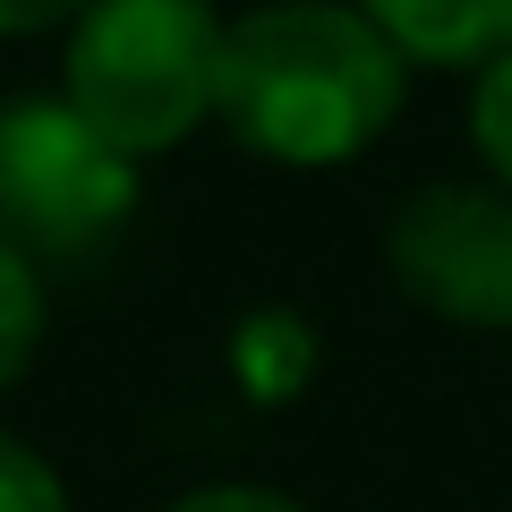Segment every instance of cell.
Instances as JSON below:
<instances>
[{
    "label": "cell",
    "instance_id": "obj_4",
    "mask_svg": "<svg viewBox=\"0 0 512 512\" xmlns=\"http://www.w3.org/2000/svg\"><path fill=\"white\" fill-rule=\"evenodd\" d=\"M393 282L444 325H512V188L436 180L384 231Z\"/></svg>",
    "mask_w": 512,
    "mask_h": 512
},
{
    "label": "cell",
    "instance_id": "obj_1",
    "mask_svg": "<svg viewBox=\"0 0 512 512\" xmlns=\"http://www.w3.org/2000/svg\"><path fill=\"white\" fill-rule=\"evenodd\" d=\"M410 60L350 0H265L222 35L214 111L265 163H342L376 146L402 111Z\"/></svg>",
    "mask_w": 512,
    "mask_h": 512
},
{
    "label": "cell",
    "instance_id": "obj_2",
    "mask_svg": "<svg viewBox=\"0 0 512 512\" xmlns=\"http://www.w3.org/2000/svg\"><path fill=\"white\" fill-rule=\"evenodd\" d=\"M222 35L231 26H222L214 0H94L69 26L60 103L146 163L214 111Z\"/></svg>",
    "mask_w": 512,
    "mask_h": 512
},
{
    "label": "cell",
    "instance_id": "obj_5",
    "mask_svg": "<svg viewBox=\"0 0 512 512\" xmlns=\"http://www.w3.org/2000/svg\"><path fill=\"white\" fill-rule=\"evenodd\" d=\"M359 18H376L402 60H470L487 69L495 52H512V0H350Z\"/></svg>",
    "mask_w": 512,
    "mask_h": 512
},
{
    "label": "cell",
    "instance_id": "obj_3",
    "mask_svg": "<svg viewBox=\"0 0 512 512\" xmlns=\"http://www.w3.org/2000/svg\"><path fill=\"white\" fill-rule=\"evenodd\" d=\"M137 154L86 128L60 94L0 111V239L26 265H86L137 214Z\"/></svg>",
    "mask_w": 512,
    "mask_h": 512
},
{
    "label": "cell",
    "instance_id": "obj_9",
    "mask_svg": "<svg viewBox=\"0 0 512 512\" xmlns=\"http://www.w3.org/2000/svg\"><path fill=\"white\" fill-rule=\"evenodd\" d=\"M171 512H299V504L274 495V487H197V495H180Z\"/></svg>",
    "mask_w": 512,
    "mask_h": 512
},
{
    "label": "cell",
    "instance_id": "obj_6",
    "mask_svg": "<svg viewBox=\"0 0 512 512\" xmlns=\"http://www.w3.org/2000/svg\"><path fill=\"white\" fill-rule=\"evenodd\" d=\"M35 342H43V274L0 239V393L26 376Z\"/></svg>",
    "mask_w": 512,
    "mask_h": 512
},
{
    "label": "cell",
    "instance_id": "obj_10",
    "mask_svg": "<svg viewBox=\"0 0 512 512\" xmlns=\"http://www.w3.org/2000/svg\"><path fill=\"white\" fill-rule=\"evenodd\" d=\"M94 0H0V35H43V26H77Z\"/></svg>",
    "mask_w": 512,
    "mask_h": 512
},
{
    "label": "cell",
    "instance_id": "obj_7",
    "mask_svg": "<svg viewBox=\"0 0 512 512\" xmlns=\"http://www.w3.org/2000/svg\"><path fill=\"white\" fill-rule=\"evenodd\" d=\"M470 137H478V154H487L495 188H512V52H495L487 69H478V86H470Z\"/></svg>",
    "mask_w": 512,
    "mask_h": 512
},
{
    "label": "cell",
    "instance_id": "obj_8",
    "mask_svg": "<svg viewBox=\"0 0 512 512\" xmlns=\"http://www.w3.org/2000/svg\"><path fill=\"white\" fill-rule=\"evenodd\" d=\"M0 512H69L60 470L35 453V444H18L9 427H0Z\"/></svg>",
    "mask_w": 512,
    "mask_h": 512
}]
</instances>
